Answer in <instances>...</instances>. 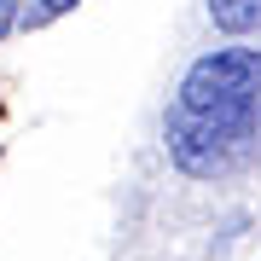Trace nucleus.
I'll use <instances>...</instances> for the list:
<instances>
[{
    "instance_id": "nucleus-1",
    "label": "nucleus",
    "mask_w": 261,
    "mask_h": 261,
    "mask_svg": "<svg viewBox=\"0 0 261 261\" xmlns=\"http://www.w3.org/2000/svg\"><path fill=\"white\" fill-rule=\"evenodd\" d=\"M255 128H261V105L250 111H192V105H168L163 116V140L180 174L197 180H221L255 151Z\"/></svg>"
},
{
    "instance_id": "nucleus-2",
    "label": "nucleus",
    "mask_w": 261,
    "mask_h": 261,
    "mask_svg": "<svg viewBox=\"0 0 261 261\" xmlns=\"http://www.w3.org/2000/svg\"><path fill=\"white\" fill-rule=\"evenodd\" d=\"M174 105H192V111H250V105H261V47L203 53L180 75Z\"/></svg>"
},
{
    "instance_id": "nucleus-3",
    "label": "nucleus",
    "mask_w": 261,
    "mask_h": 261,
    "mask_svg": "<svg viewBox=\"0 0 261 261\" xmlns=\"http://www.w3.org/2000/svg\"><path fill=\"white\" fill-rule=\"evenodd\" d=\"M209 23L221 35H255L261 29V0H209Z\"/></svg>"
},
{
    "instance_id": "nucleus-4",
    "label": "nucleus",
    "mask_w": 261,
    "mask_h": 261,
    "mask_svg": "<svg viewBox=\"0 0 261 261\" xmlns=\"http://www.w3.org/2000/svg\"><path fill=\"white\" fill-rule=\"evenodd\" d=\"M70 6H82V0H35V6H29V23H47L58 12H70Z\"/></svg>"
},
{
    "instance_id": "nucleus-5",
    "label": "nucleus",
    "mask_w": 261,
    "mask_h": 261,
    "mask_svg": "<svg viewBox=\"0 0 261 261\" xmlns=\"http://www.w3.org/2000/svg\"><path fill=\"white\" fill-rule=\"evenodd\" d=\"M12 23H18V0H0V35H6Z\"/></svg>"
}]
</instances>
